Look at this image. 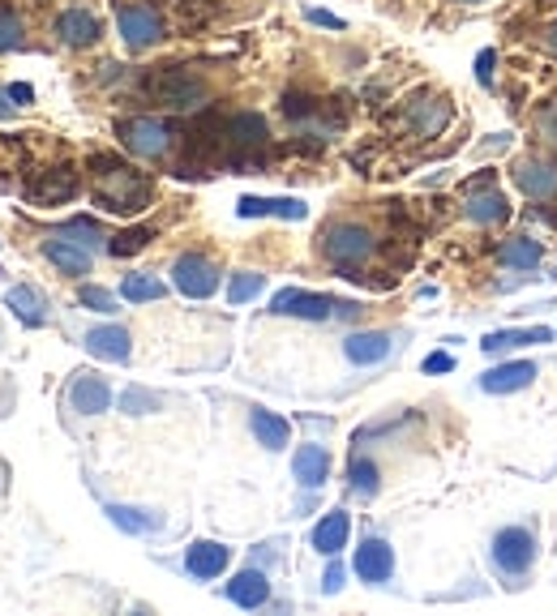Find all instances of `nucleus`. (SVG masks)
Segmentation results:
<instances>
[{
	"instance_id": "obj_1",
	"label": "nucleus",
	"mask_w": 557,
	"mask_h": 616,
	"mask_svg": "<svg viewBox=\"0 0 557 616\" xmlns=\"http://www.w3.org/2000/svg\"><path fill=\"white\" fill-rule=\"evenodd\" d=\"M90 193L112 215H142L151 206V180L117 154H95L90 158Z\"/></svg>"
},
{
	"instance_id": "obj_2",
	"label": "nucleus",
	"mask_w": 557,
	"mask_h": 616,
	"mask_svg": "<svg viewBox=\"0 0 557 616\" xmlns=\"http://www.w3.org/2000/svg\"><path fill=\"white\" fill-rule=\"evenodd\" d=\"M318 249H321V257L339 270L343 278H360V283H364V266H369L373 253H378V235L364 228V223L339 219V223H330V228L318 235Z\"/></svg>"
},
{
	"instance_id": "obj_3",
	"label": "nucleus",
	"mask_w": 557,
	"mask_h": 616,
	"mask_svg": "<svg viewBox=\"0 0 557 616\" xmlns=\"http://www.w3.org/2000/svg\"><path fill=\"white\" fill-rule=\"evenodd\" d=\"M146 90H151L155 103L172 108V112H198L201 103L210 99V86H206L194 69H181V65H172V69L155 74L151 81H146Z\"/></svg>"
},
{
	"instance_id": "obj_4",
	"label": "nucleus",
	"mask_w": 557,
	"mask_h": 616,
	"mask_svg": "<svg viewBox=\"0 0 557 616\" xmlns=\"http://www.w3.org/2000/svg\"><path fill=\"white\" fill-rule=\"evenodd\" d=\"M271 312L275 317H301V321H339V317H360V305L287 287V292H278L275 300H271Z\"/></svg>"
},
{
	"instance_id": "obj_5",
	"label": "nucleus",
	"mask_w": 557,
	"mask_h": 616,
	"mask_svg": "<svg viewBox=\"0 0 557 616\" xmlns=\"http://www.w3.org/2000/svg\"><path fill=\"white\" fill-rule=\"evenodd\" d=\"M117 138L120 146L129 154H138V158H163V154L172 151V142H176L172 124H163L155 116H129V120H120Z\"/></svg>"
},
{
	"instance_id": "obj_6",
	"label": "nucleus",
	"mask_w": 557,
	"mask_h": 616,
	"mask_svg": "<svg viewBox=\"0 0 557 616\" xmlns=\"http://www.w3.org/2000/svg\"><path fill=\"white\" fill-rule=\"evenodd\" d=\"M117 26H120V38H124L129 52H146V47H155V43L167 35L163 13L155 9V4H146V0H129V4H120Z\"/></svg>"
},
{
	"instance_id": "obj_7",
	"label": "nucleus",
	"mask_w": 557,
	"mask_h": 616,
	"mask_svg": "<svg viewBox=\"0 0 557 616\" xmlns=\"http://www.w3.org/2000/svg\"><path fill=\"white\" fill-rule=\"evenodd\" d=\"M463 219L477 223V228H498V223L511 219V201H506V193L493 185V176H477L463 189Z\"/></svg>"
},
{
	"instance_id": "obj_8",
	"label": "nucleus",
	"mask_w": 557,
	"mask_h": 616,
	"mask_svg": "<svg viewBox=\"0 0 557 616\" xmlns=\"http://www.w3.org/2000/svg\"><path fill=\"white\" fill-rule=\"evenodd\" d=\"M536 561V536L527 527H506L493 536V570L498 574H527Z\"/></svg>"
},
{
	"instance_id": "obj_9",
	"label": "nucleus",
	"mask_w": 557,
	"mask_h": 616,
	"mask_svg": "<svg viewBox=\"0 0 557 616\" xmlns=\"http://www.w3.org/2000/svg\"><path fill=\"white\" fill-rule=\"evenodd\" d=\"M450 120H455V108H450V99H446V95H421V99H412V103H407V112H403L407 133H412V138H421V142L441 138Z\"/></svg>"
},
{
	"instance_id": "obj_10",
	"label": "nucleus",
	"mask_w": 557,
	"mask_h": 616,
	"mask_svg": "<svg viewBox=\"0 0 557 616\" xmlns=\"http://www.w3.org/2000/svg\"><path fill=\"white\" fill-rule=\"evenodd\" d=\"M172 283H176V292L189 296V300H210V296L219 292V266H215L210 257H201V253H185V257H176V266H172Z\"/></svg>"
},
{
	"instance_id": "obj_11",
	"label": "nucleus",
	"mask_w": 557,
	"mask_h": 616,
	"mask_svg": "<svg viewBox=\"0 0 557 616\" xmlns=\"http://www.w3.org/2000/svg\"><path fill=\"white\" fill-rule=\"evenodd\" d=\"M352 570H357V578H360V582H369V586H382V582H391V574H395V548H391L386 539H378V536L360 539Z\"/></svg>"
},
{
	"instance_id": "obj_12",
	"label": "nucleus",
	"mask_w": 557,
	"mask_h": 616,
	"mask_svg": "<svg viewBox=\"0 0 557 616\" xmlns=\"http://www.w3.org/2000/svg\"><path fill=\"white\" fill-rule=\"evenodd\" d=\"M112 403V385L103 382L99 373H74V382L65 389V407L81 411V416H99Z\"/></svg>"
},
{
	"instance_id": "obj_13",
	"label": "nucleus",
	"mask_w": 557,
	"mask_h": 616,
	"mask_svg": "<svg viewBox=\"0 0 557 616\" xmlns=\"http://www.w3.org/2000/svg\"><path fill=\"white\" fill-rule=\"evenodd\" d=\"M515 185L527 193L532 201H554L557 197V163L554 158H518Z\"/></svg>"
},
{
	"instance_id": "obj_14",
	"label": "nucleus",
	"mask_w": 557,
	"mask_h": 616,
	"mask_svg": "<svg viewBox=\"0 0 557 616\" xmlns=\"http://www.w3.org/2000/svg\"><path fill=\"white\" fill-rule=\"evenodd\" d=\"M228 561H232V548H228V543L198 539V543H189V552H185V574L210 582V578H219L228 570Z\"/></svg>"
},
{
	"instance_id": "obj_15",
	"label": "nucleus",
	"mask_w": 557,
	"mask_h": 616,
	"mask_svg": "<svg viewBox=\"0 0 557 616\" xmlns=\"http://www.w3.org/2000/svg\"><path fill=\"white\" fill-rule=\"evenodd\" d=\"M391 351H395V334H386V330H360V334H348V339H343V355H348L357 369L382 364Z\"/></svg>"
},
{
	"instance_id": "obj_16",
	"label": "nucleus",
	"mask_w": 557,
	"mask_h": 616,
	"mask_svg": "<svg viewBox=\"0 0 557 616\" xmlns=\"http://www.w3.org/2000/svg\"><path fill=\"white\" fill-rule=\"evenodd\" d=\"M99 35H103V26H99V18L90 9H65L56 18V38L65 47H95Z\"/></svg>"
},
{
	"instance_id": "obj_17",
	"label": "nucleus",
	"mask_w": 557,
	"mask_h": 616,
	"mask_svg": "<svg viewBox=\"0 0 557 616\" xmlns=\"http://www.w3.org/2000/svg\"><path fill=\"white\" fill-rule=\"evenodd\" d=\"M540 377V369L532 360H511V364H498L480 377V389L484 394H515V389H527V385Z\"/></svg>"
},
{
	"instance_id": "obj_18",
	"label": "nucleus",
	"mask_w": 557,
	"mask_h": 616,
	"mask_svg": "<svg viewBox=\"0 0 557 616\" xmlns=\"http://www.w3.org/2000/svg\"><path fill=\"white\" fill-rule=\"evenodd\" d=\"M43 257L61 270V274H69V278L90 274V249H86V244H78V240H69L65 231H61V235H52V240L43 244Z\"/></svg>"
},
{
	"instance_id": "obj_19",
	"label": "nucleus",
	"mask_w": 557,
	"mask_h": 616,
	"mask_svg": "<svg viewBox=\"0 0 557 616\" xmlns=\"http://www.w3.org/2000/svg\"><path fill=\"white\" fill-rule=\"evenodd\" d=\"M223 138H228V146L240 154H253V151H262L266 146V120L258 112H237L228 124H223Z\"/></svg>"
},
{
	"instance_id": "obj_20",
	"label": "nucleus",
	"mask_w": 557,
	"mask_h": 616,
	"mask_svg": "<svg viewBox=\"0 0 557 616\" xmlns=\"http://www.w3.org/2000/svg\"><path fill=\"white\" fill-rule=\"evenodd\" d=\"M292 475H296V484L301 488H321L326 480H330V454H326V446H301L296 450V459H292Z\"/></svg>"
},
{
	"instance_id": "obj_21",
	"label": "nucleus",
	"mask_w": 557,
	"mask_h": 616,
	"mask_svg": "<svg viewBox=\"0 0 557 616\" xmlns=\"http://www.w3.org/2000/svg\"><path fill=\"white\" fill-rule=\"evenodd\" d=\"M129 343H133V339H129L124 326H95V330H86V351L99 355V360H117V364H124V360L133 355Z\"/></svg>"
},
{
	"instance_id": "obj_22",
	"label": "nucleus",
	"mask_w": 557,
	"mask_h": 616,
	"mask_svg": "<svg viewBox=\"0 0 557 616\" xmlns=\"http://www.w3.org/2000/svg\"><path fill=\"white\" fill-rule=\"evenodd\" d=\"M223 595L237 604V608H262L266 600H271V582L262 570H240L228 586H223Z\"/></svg>"
},
{
	"instance_id": "obj_23",
	"label": "nucleus",
	"mask_w": 557,
	"mask_h": 616,
	"mask_svg": "<svg viewBox=\"0 0 557 616\" xmlns=\"http://www.w3.org/2000/svg\"><path fill=\"white\" fill-rule=\"evenodd\" d=\"M348 531H352L348 509H330L318 527H314V548H318L321 557H339L348 548Z\"/></svg>"
},
{
	"instance_id": "obj_24",
	"label": "nucleus",
	"mask_w": 557,
	"mask_h": 616,
	"mask_svg": "<svg viewBox=\"0 0 557 616\" xmlns=\"http://www.w3.org/2000/svg\"><path fill=\"white\" fill-rule=\"evenodd\" d=\"M78 193V176L69 172V167H56V172H47L40 185H31L26 197L35 201V206H56V201H69Z\"/></svg>"
},
{
	"instance_id": "obj_25",
	"label": "nucleus",
	"mask_w": 557,
	"mask_h": 616,
	"mask_svg": "<svg viewBox=\"0 0 557 616\" xmlns=\"http://www.w3.org/2000/svg\"><path fill=\"white\" fill-rule=\"evenodd\" d=\"M549 339H554V330L532 326V330H493V334L480 339V346H484L489 355H506V351H518V346H532V343H549Z\"/></svg>"
},
{
	"instance_id": "obj_26",
	"label": "nucleus",
	"mask_w": 557,
	"mask_h": 616,
	"mask_svg": "<svg viewBox=\"0 0 557 616\" xmlns=\"http://www.w3.org/2000/svg\"><path fill=\"white\" fill-rule=\"evenodd\" d=\"M244 219H258V215H275V219H305V201L296 197H240L237 206Z\"/></svg>"
},
{
	"instance_id": "obj_27",
	"label": "nucleus",
	"mask_w": 557,
	"mask_h": 616,
	"mask_svg": "<svg viewBox=\"0 0 557 616\" xmlns=\"http://www.w3.org/2000/svg\"><path fill=\"white\" fill-rule=\"evenodd\" d=\"M540 257H545V249H540V240H532V235H511V240H502V249H498V262L506 270H536Z\"/></svg>"
},
{
	"instance_id": "obj_28",
	"label": "nucleus",
	"mask_w": 557,
	"mask_h": 616,
	"mask_svg": "<svg viewBox=\"0 0 557 616\" xmlns=\"http://www.w3.org/2000/svg\"><path fill=\"white\" fill-rule=\"evenodd\" d=\"M249 428H253V437H258L266 450H283V446L292 441V428H287V420H278L275 411H262V407H253V411H249Z\"/></svg>"
},
{
	"instance_id": "obj_29",
	"label": "nucleus",
	"mask_w": 557,
	"mask_h": 616,
	"mask_svg": "<svg viewBox=\"0 0 557 616\" xmlns=\"http://www.w3.org/2000/svg\"><path fill=\"white\" fill-rule=\"evenodd\" d=\"M4 300L13 308V317L26 321V326H43V321H47V300H43L35 287H26V283H22V287H9Z\"/></svg>"
},
{
	"instance_id": "obj_30",
	"label": "nucleus",
	"mask_w": 557,
	"mask_h": 616,
	"mask_svg": "<svg viewBox=\"0 0 557 616\" xmlns=\"http://www.w3.org/2000/svg\"><path fill=\"white\" fill-rule=\"evenodd\" d=\"M120 296H124L129 305H151V300H163V296H167V287H163L155 274H124Z\"/></svg>"
},
{
	"instance_id": "obj_31",
	"label": "nucleus",
	"mask_w": 557,
	"mask_h": 616,
	"mask_svg": "<svg viewBox=\"0 0 557 616\" xmlns=\"http://www.w3.org/2000/svg\"><path fill=\"white\" fill-rule=\"evenodd\" d=\"M108 518L124 531H133V536H146V531L160 527V518H151L146 509H124V505H108Z\"/></svg>"
},
{
	"instance_id": "obj_32",
	"label": "nucleus",
	"mask_w": 557,
	"mask_h": 616,
	"mask_svg": "<svg viewBox=\"0 0 557 616\" xmlns=\"http://www.w3.org/2000/svg\"><path fill=\"white\" fill-rule=\"evenodd\" d=\"M151 240H155V231L151 228H129L108 240V253H112V257H133V253H142Z\"/></svg>"
},
{
	"instance_id": "obj_33",
	"label": "nucleus",
	"mask_w": 557,
	"mask_h": 616,
	"mask_svg": "<svg viewBox=\"0 0 557 616\" xmlns=\"http://www.w3.org/2000/svg\"><path fill=\"white\" fill-rule=\"evenodd\" d=\"M18 47H26V26H22V18L0 0V52H18Z\"/></svg>"
},
{
	"instance_id": "obj_34",
	"label": "nucleus",
	"mask_w": 557,
	"mask_h": 616,
	"mask_svg": "<svg viewBox=\"0 0 557 616\" xmlns=\"http://www.w3.org/2000/svg\"><path fill=\"white\" fill-rule=\"evenodd\" d=\"M262 287H266V274L244 270V274H237V278L228 283V305H244V300H253Z\"/></svg>"
},
{
	"instance_id": "obj_35",
	"label": "nucleus",
	"mask_w": 557,
	"mask_h": 616,
	"mask_svg": "<svg viewBox=\"0 0 557 616\" xmlns=\"http://www.w3.org/2000/svg\"><path fill=\"white\" fill-rule=\"evenodd\" d=\"M536 138L549 146V151H557V99H549V103H540L536 108Z\"/></svg>"
},
{
	"instance_id": "obj_36",
	"label": "nucleus",
	"mask_w": 557,
	"mask_h": 616,
	"mask_svg": "<svg viewBox=\"0 0 557 616\" xmlns=\"http://www.w3.org/2000/svg\"><path fill=\"white\" fill-rule=\"evenodd\" d=\"M352 493H360V497L378 493V466L369 459H352Z\"/></svg>"
},
{
	"instance_id": "obj_37",
	"label": "nucleus",
	"mask_w": 557,
	"mask_h": 616,
	"mask_svg": "<svg viewBox=\"0 0 557 616\" xmlns=\"http://www.w3.org/2000/svg\"><path fill=\"white\" fill-rule=\"evenodd\" d=\"M120 407H124V411H133V416H142V411H155V407H160V398L133 385V389H124V398H120Z\"/></svg>"
},
{
	"instance_id": "obj_38",
	"label": "nucleus",
	"mask_w": 557,
	"mask_h": 616,
	"mask_svg": "<svg viewBox=\"0 0 557 616\" xmlns=\"http://www.w3.org/2000/svg\"><path fill=\"white\" fill-rule=\"evenodd\" d=\"M78 300L86 308H95V312H117V296H112V292H103V287H81Z\"/></svg>"
},
{
	"instance_id": "obj_39",
	"label": "nucleus",
	"mask_w": 557,
	"mask_h": 616,
	"mask_svg": "<svg viewBox=\"0 0 557 616\" xmlns=\"http://www.w3.org/2000/svg\"><path fill=\"white\" fill-rule=\"evenodd\" d=\"M61 231H65V235H78V244H86V249L103 240V231H99V223H90V219H74V223H65Z\"/></svg>"
},
{
	"instance_id": "obj_40",
	"label": "nucleus",
	"mask_w": 557,
	"mask_h": 616,
	"mask_svg": "<svg viewBox=\"0 0 557 616\" xmlns=\"http://www.w3.org/2000/svg\"><path fill=\"white\" fill-rule=\"evenodd\" d=\"M493 61H498V56H493L489 47H484V52L477 56V81H480V86H493Z\"/></svg>"
},
{
	"instance_id": "obj_41",
	"label": "nucleus",
	"mask_w": 557,
	"mask_h": 616,
	"mask_svg": "<svg viewBox=\"0 0 557 616\" xmlns=\"http://www.w3.org/2000/svg\"><path fill=\"white\" fill-rule=\"evenodd\" d=\"M309 22L330 26V31H343V18H335V13H326V9H309Z\"/></svg>"
},
{
	"instance_id": "obj_42",
	"label": "nucleus",
	"mask_w": 557,
	"mask_h": 616,
	"mask_svg": "<svg viewBox=\"0 0 557 616\" xmlns=\"http://www.w3.org/2000/svg\"><path fill=\"white\" fill-rule=\"evenodd\" d=\"M450 369H455V360H450L446 351H438V355L425 360V373H450Z\"/></svg>"
},
{
	"instance_id": "obj_43",
	"label": "nucleus",
	"mask_w": 557,
	"mask_h": 616,
	"mask_svg": "<svg viewBox=\"0 0 557 616\" xmlns=\"http://www.w3.org/2000/svg\"><path fill=\"white\" fill-rule=\"evenodd\" d=\"M339 586H343V570H339V565H330L326 578H321V591H326V595H335Z\"/></svg>"
},
{
	"instance_id": "obj_44",
	"label": "nucleus",
	"mask_w": 557,
	"mask_h": 616,
	"mask_svg": "<svg viewBox=\"0 0 557 616\" xmlns=\"http://www.w3.org/2000/svg\"><path fill=\"white\" fill-rule=\"evenodd\" d=\"M540 47H545L549 56H557V22H549V26L540 31Z\"/></svg>"
},
{
	"instance_id": "obj_45",
	"label": "nucleus",
	"mask_w": 557,
	"mask_h": 616,
	"mask_svg": "<svg viewBox=\"0 0 557 616\" xmlns=\"http://www.w3.org/2000/svg\"><path fill=\"white\" fill-rule=\"evenodd\" d=\"M9 407H13V389H9V382L0 377V416H4Z\"/></svg>"
},
{
	"instance_id": "obj_46",
	"label": "nucleus",
	"mask_w": 557,
	"mask_h": 616,
	"mask_svg": "<svg viewBox=\"0 0 557 616\" xmlns=\"http://www.w3.org/2000/svg\"><path fill=\"white\" fill-rule=\"evenodd\" d=\"M4 484H9V466L0 462V497H4Z\"/></svg>"
},
{
	"instance_id": "obj_47",
	"label": "nucleus",
	"mask_w": 557,
	"mask_h": 616,
	"mask_svg": "<svg viewBox=\"0 0 557 616\" xmlns=\"http://www.w3.org/2000/svg\"><path fill=\"white\" fill-rule=\"evenodd\" d=\"M459 4H489V0H459Z\"/></svg>"
}]
</instances>
